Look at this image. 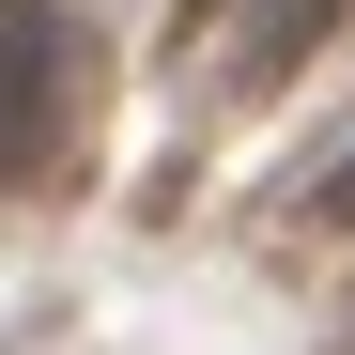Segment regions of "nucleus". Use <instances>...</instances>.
I'll return each instance as SVG.
<instances>
[{"mask_svg":"<svg viewBox=\"0 0 355 355\" xmlns=\"http://www.w3.org/2000/svg\"><path fill=\"white\" fill-rule=\"evenodd\" d=\"M62 16L46 0H0V186H31L46 155H62Z\"/></svg>","mask_w":355,"mask_h":355,"instance_id":"1","label":"nucleus"},{"mask_svg":"<svg viewBox=\"0 0 355 355\" xmlns=\"http://www.w3.org/2000/svg\"><path fill=\"white\" fill-rule=\"evenodd\" d=\"M324 31H340V0H248V16H232V93H278Z\"/></svg>","mask_w":355,"mask_h":355,"instance_id":"2","label":"nucleus"},{"mask_svg":"<svg viewBox=\"0 0 355 355\" xmlns=\"http://www.w3.org/2000/svg\"><path fill=\"white\" fill-rule=\"evenodd\" d=\"M324 216H340V232H355V155H340V170H324Z\"/></svg>","mask_w":355,"mask_h":355,"instance_id":"3","label":"nucleus"}]
</instances>
